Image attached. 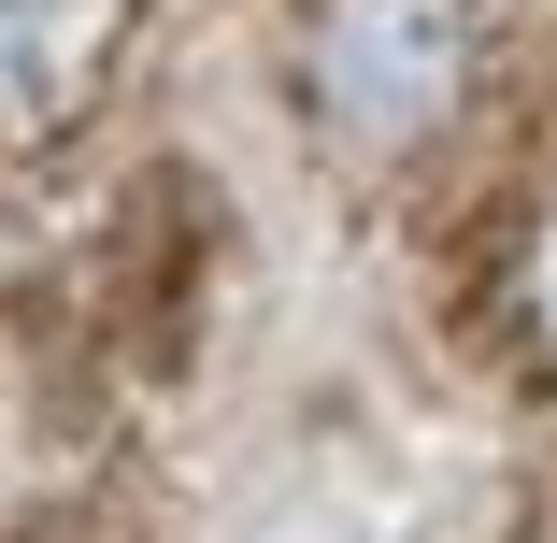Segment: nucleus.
Instances as JSON below:
<instances>
[{
	"instance_id": "1",
	"label": "nucleus",
	"mask_w": 557,
	"mask_h": 543,
	"mask_svg": "<svg viewBox=\"0 0 557 543\" xmlns=\"http://www.w3.org/2000/svg\"><path fill=\"white\" fill-rule=\"evenodd\" d=\"M472 86V0H314L300 100L344 158H414Z\"/></svg>"
},
{
	"instance_id": "4",
	"label": "nucleus",
	"mask_w": 557,
	"mask_h": 543,
	"mask_svg": "<svg viewBox=\"0 0 557 543\" xmlns=\"http://www.w3.org/2000/svg\"><path fill=\"white\" fill-rule=\"evenodd\" d=\"M529 543H557V529H529Z\"/></svg>"
},
{
	"instance_id": "3",
	"label": "nucleus",
	"mask_w": 557,
	"mask_h": 543,
	"mask_svg": "<svg viewBox=\"0 0 557 543\" xmlns=\"http://www.w3.org/2000/svg\"><path fill=\"white\" fill-rule=\"evenodd\" d=\"M500 314H515V358L557 372V186H543L529 230H515V286H500Z\"/></svg>"
},
{
	"instance_id": "2",
	"label": "nucleus",
	"mask_w": 557,
	"mask_h": 543,
	"mask_svg": "<svg viewBox=\"0 0 557 543\" xmlns=\"http://www.w3.org/2000/svg\"><path fill=\"white\" fill-rule=\"evenodd\" d=\"M129 0H0V144H58L115 86Z\"/></svg>"
}]
</instances>
